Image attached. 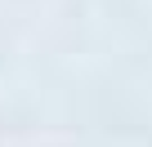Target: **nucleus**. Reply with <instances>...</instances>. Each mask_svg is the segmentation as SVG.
<instances>
[]
</instances>
